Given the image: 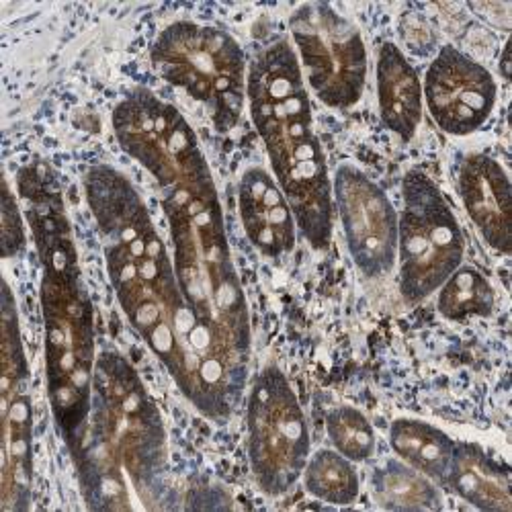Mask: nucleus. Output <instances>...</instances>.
<instances>
[{
	"label": "nucleus",
	"mask_w": 512,
	"mask_h": 512,
	"mask_svg": "<svg viewBox=\"0 0 512 512\" xmlns=\"http://www.w3.org/2000/svg\"><path fill=\"white\" fill-rule=\"evenodd\" d=\"M437 308L443 318L453 322L488 318L496 308V293L480 271L472 267H459L439 287Z\"/></svg>",
	"instance_id": "obj_21"
},
{
	"label": "nucleus",
	"mask_w": 512,
	"mask_h": 512,
	"mask_svg": "<svg viewBox=\"0 0 512 512\" xmlns=\"http://www.w3.org/2000/svg\"><path fill=\"white\" fill-rule=\"evenodd\" d=\"M332 447L353 463L369 461L375 453V433L367 416L353 406H338L326 416Z\"/></svg>",
	"instance_id": "obj_22"
},
{
	"label": "nucleus",
	"mask_w": 512,
	"mask_h": 512,
	"mask_svg": "<svg viewBox=\"0 0 512 512\" xmlns=\"http://www.w3.org/2000/svg\"><path fill=\"white\" fill-rule=\"evenodd\" d=\"M82 185L103 238L107 275L127 322L187 402L205 418L226 422L240 400L207 353L181 293L173 256L142 195L109 164L91 166Z\"/></svg>",
	"instance_id": "obj_1"
},
{
	"label": "nucleus",
	"mask_w": 512,
	"mask_h": 512,
	"mask_svg": "<svg viewBox=\"0 0 512 512\" xmlns=\"http://www.w3.org/2000/svg\"><path fill=\"white\" fill-rule=\"evenodd\" d=\"M3 512L29 508L33 484V406L19 312L3 283Z\"/></svg>",
	"instance_id": "obj_11"
},
{
	"label": "nucleus",
	"mask_w": 512,
	"mask_h": 512,
	"mask_svg": "<svg viewBox=\"0 0 512 512\" xmlns=\"http://www.w3.org/2000/svg\"><path fill=\"white\" fill-rule=\"evenodd\" d=\"M17 189L41 267L39 304L44 316L48 398L56 429L72 453L87 429L93 402L97 367L93 304L52 166L31 160L19 170Z\"/></svg>",
	"instance_id": "obj_2"
},
{
	"label": "nucleus",
	"mask_w": 512,
	"mask_h": 512,
	"mask_svg": "<svg viewBox=\"0 0 512 512\" xmlns=\"http://www.w3.org/2000/svg\"><path fill=\"white\" fill-rule=\"evenodd\" d=\"M156 72L201 103L222 134L238 125L246 103V56L224 29L177 21L162 29L150 50Z\"/></svg>",
	"instance_id": "obj_6"
},
{
	"label": "nucleus",
	"mask_w": 512,
	"mask_h": 512,
	"mask_svg": "<svg viewBox=\"0 0 512 512\" xmlns=\"http://www.w3.org/2000/svg\"><path fill=\"white\" fill-rule=\"evenodd\" d=\"M246 449L254 482L269 496L287 494L310 459L306 414L275 365L254 377L246 402Z\"/></svg>",
	"instance_id": "obj_9"
},
{
	"label": "nucleus",
	"mask_w": 512,
	"mask_h": 512,
	"mask_svg": "<svg viewBox=\"0 0 512 512\" xmlns=\"http://www.w3.org/2000/svg\"><path fill=\"white\" fill-rule=\"evenodd\" d=\"M457 189L482 238L490 248L510 254V181L498 160L488 154H469L459 166Z\"/></svg>",
	"instance_id": "obj_15"
},
{
	"label": "nucleus",
	"mask_w": 512,
	"mask_h": 512,
	"mask_svg": "<svg viewBox=\"0 0 512 512\" xmlns=\"http://www.w3.org/2000/svg\"><path fill=\"white\" fill-rule=\"evenodd\" d=\"M121 150L154 177L162 191L213 183L201 144L183 113L148 89L127 93L113 109Z\"/></svg>",
	"instance_id": "obj_8"
},
{
	"label": "nucleus",
	"mask_w": 512,
	"mask_h": 512,
	"mask_svg": "<svg viewBox=\"0 0 512 512\" xmlns=\"http://www.w3.org/2000/svg\"><path fill=\"white\" fill-rule=\"evenodd\" d=\"M302 74L316 97L332 109H349L363 97L367 50L353 21L324 3H306L289 17Z\"/></svg>",
	"instance_id": "obj_10"
},
{
	"label": "nucleus",
	"mask_w": 512,
	"mask_h": 512,
	"mask_svg": "<svg viewBox=\"0 0 512 512\" xmlns=\"http://www.w3.org/2000/svg\"><path fill=\"white\" fill-rule=\"evenodd\" d=\"M70 455L91 510H130L162 496L164 420L134 365L113 349L97 357L89 422Z\"/></svg>",
	"instance_id": "obj_3"
},
{
	"label": "nucleus",
	"mask_w": 512,
	"mask_h": 512,
	"mask_svg": "<svg viewBox=\"0 0 512 512\" xmlns=\"http://www.w3.org/2000/svg\"><path fill=\"white\" fill-rule=\"evenodd\" d=\"M302 478L306 490L314 498L336 506L353 504L361 492L359 474L353 461L340 455L336 449H320L310 455Z\"/></svg>",
	"instance_id": "obj_20"
},
{
	"label": "nucleus",
	"mask_w": 512,
	"mask_h": 512,
	"mask_svg": "<svg viewBox=\"0 0 512 512\" xmlns=\"http://www.w3.org/2000/svg\"><path fill=\"white\" fill-rule=\"evenodd\" d=\"M379 117L392 134L410 142L422 121V84L402 50L386 41L377 54Z\"/></svg>",
	"instance_id": "obj_17"
},
{
	"label": "nucleus",
	"mask_w": 512,
	"mask_h": 512,
	"mask_svg": "<svg viewBox=\"0 0 512 512\" xmlns=\"http://www.w3.org/2000/svg\"><path fill=\"white\" fill-rule=\"evenodd\" d=\"M373 498L388 510H439L443 498L433 480L416 472L402 459H388L375 467Z\"/></svg>",
	"instance_id": "obj_19"
},
{
	"label": "nucleus",
	"mask_w": 512,
	"mask_h": 512,
	"mask_svg": "<svg viewBox=\"0 0 512 512\" xmlns=\"http://www.w3.org/2000/svg\"><path fill=\"white\" fill-rule=\"evenodd\" d=\"M173 263L207 353L242 402L250 365V316L232 261L216 181L162 191Z\"/></svg>",
	"instance_id": "obj_4"
},
{
	"label": "nucleus",
	"mask_w": 512,
	"mask_h": 512,
	"mask_svg": "<svg viewBox=\"0 0 512 512\" xmlns=\"http://www.w3.org/2000/svg\"><path fill=\"white\" fill-rule=\"evenodd\" d=\"M246 99L297 230L312 248L326 250L332 240V183L302 66L289 41H273L252 60Z\"/></svg>",
	"instance_id": "obj_5"
},
{
	"label": "nucleus",
	"mask_w": 512,
	"mask_h": 512,
	"mask_svg": "<svg viewBox=\"0 0 512 512\" xmlns=\"http://www.w3.org/2000/svg\"><path fill=\"white\" fill-rule=\"evenodd\" d=\"M25 248V230H23V218L21 207L17 203V197L11 191V185L3 183V252L5 259L17 256Z\"/></svg>",
	"instance_id": "obj_23"
},
{
	"label": "nucleus",
	"mask_w": 512,
	"mask_h": 512,
	"mask_svg": "<svg viewBox=\"0 0 512 512\" xmlns=\"http://www.w3.org/2000/svg\"><path fill=\"white\" fill-rule=\"evenodd\" d=\"M332 191L353 263L367 279L388 275L398 259V213L390 197L351 164L336 170Z\"/></svg>",
	"instance_id": "obj_12"
},
{
	"label": "nucleus",
	"mask_w": 512,
	"mask_h": 512,
	"mask_svg": "<svg viewBox=\"0 0 512 512\" xmlns=\"http://www.w3.org/2000/svg\"><path fill=\"white\" fill-rule=\"evenodd\" d=\"M422 97L439 130L463 138L478 132L488 121L498 99V87L480 62L445 46L426 70Z\"/></svg>",
	"instance_id": "obj_13"
},
{
	"label": "nucleus",
	"mask_w": 512,
	"mask_h": 512,
	"mask_svg": "<svg viewBox=\"0 0 512 512\" xmlns=\"http://www.w3.org/2000/svg\"><path fill=\"white\" fill-rule=\"evenodd\" d=\"M238 209L250 244L269 259L289 254L297 244L293 209L271 173L252 166L238 185Z\"/></svg>",
	"instance_id": "obj_14"
},
{
	"label": "nucleus",
	"mask_w": 512,
	"mask_h": 512,
	"mask_svg": "<svg viewBox=\"0 0 512 512\" xmlns=\"http://www.w3.org/2000/svg\"><path fill=\"white\" fill-rule=\"evenodd\" d=\"M390 445L398 459L443 486L455 441L439 426L416 418H398L390 426Z\"/></svg>",
	"instance_id": "obj_18"
},
{
	"label": "nucleus",
	"mask_w": 512,
	"mask_h": 512,
	"mask_svg": "<svg viewBox=\"0 0 512 512\" xmlns=\"http://www.w3.org/2000/svg\"><path fill=\"white\" fill-rule=\"evenodd\" d=\"M465 238L435 181L422 170H410L402 181L398 218V287L414 306L439 291L461 267Z\"/></svg>",
	"instance_id": "obj_7"
},
{
	"label": "nucleus",
	"mask_w": 512,
	"mask_h": 512,
	"mask_svg": "<svg viewBox=\"0 0 512 512\" xmlns=\"http://www.w3.org/2000/svg\"><path fill=\"white\" fill-rule=\"evenodd\" d=\"M443 486L488 512H512L510 469L478 443L455 441Z\"/></svg>",
	"instance_id": "obj_16"
}]
</instances>
